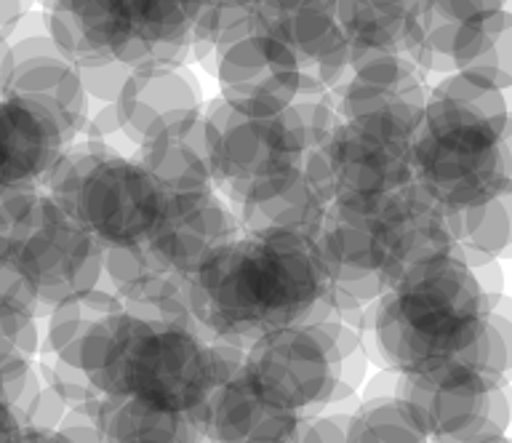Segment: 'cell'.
I'll return each instance as SVG.
<instances>
[{"label":"cell","mask_w":512,"mask_h":443,"mask_svg":"<svg viewBox=\"0 0 512 443\" xmlns=\"http://www.w3.org/2000/svg\"><path fill=\"white\" fill-rule=\"evenodd\" d=\"M507 3L510 0H422L424 54L419 67H422L424 78L430 73H454L451 62H448V41H451V33L459 25H464L467 19L507 9Z\"/></svg>","instance_id":"obj_29"},{"label":"cell","mask_w":512,"mask_h":443,"mask_svg":"<svg viewBox=\"0 0 512 443\" xmlns=\"http://www.w3.org/2000/svg\"><path fill=\"white\" fill-rule=\"evenodd\" d=\"M182 302L208 339L238 350L270 331L331 318L315 243L291 233H240L187 275Z\"/></svg>","instance_id":"obj_1"},{"label":"cell","mask_w":512,"mask_h":443,"mask_svg":"<svg viewBox=\"0 0 512 443\" xmlns=\"http://www.w3.org/2000/svg\"><path fill=\"white\" fill-rule=\"evenodd\" d=\"M366 366L358 329L326 318L259 337L243 350L240 371L272 403L312 417L358 393Z\"/></svg>","instance_id":"obj_6"},{"label":"cell","mask_w":512,"mask_h":443,"mask_svg":"<svg viewBox=\"0 0 512 443\" xmlns=\"http://www.w3.org/2000/svg\"><path fill=\"white\" fill-rule=\"evenodd\" d=\"M64 147L67 139L54 118L6 94L0 83V190H43Z\"/></svg>","instance_id":"obj_21"},{"label":"cell","mask_w":512,"mask_h":443,"mask_svg":"<svg viewBox=\"0 0 512 443\" xmlns=\"http://www.w3.org/2000/svg\"><path fill=\"white\" fill-rule=\"evenodd\" d=\"M70 409L59 395L48 385H43L32 401L27 417H24V427H43V430H56V425L62 422L64 411Z\"/></svg>","instance_id":"obj_35"},{"label":"cell","mask_w":512,"mask_h":443,"mask_svg":"<svg viewBox=\"0 0 512 443\" xmlns=\"http://www.w3.org/2000/svg\"><path fill=\"white\" fill-rule=\"evenodd\" d=\"M120 302L107 286H94V289L75 294L64 299L56 307L48 310L46 337H43V350L54 353L70 366H78V347L88 337V331L102 321L104 315L120 310Z\"/></svg>","instance_id":"obj_28"},{"label":"cell","mask_w":512,"mask_h":443,"mask_svg":"<svg viewBox=\"0 0 512 443\" xmlns=\"http://www.w3.org/2000/svg\"><path fill=\"white\" fill-rule=\"evenodd\" d=\"M43 3H46V0H43Z\"/></svg>","instance_id":"obj_39"},{"label":"cell","mask_w":512,"mask_h":443,"mask_svg":"<svg viewBox=\"0 0 512 443\" xmlns=\"http://www.w3.org/2000/svg\"><path fill=\"white\" fill-rule=\"evenodd\" d=\"M291 443H347L344 419L326 414V411L312 414V417H302Z\"/></svg>","instance_id":"obj_34"},{"label":"cell","mask_w":512,"mask_h":443,"mask_svg":"<svg viewBox=\"0 0 512 443\" xmlns=\"http://www.w3.org/2000/svg\"><path fill=\"white\" fill-rule=\"evenodd\" d=\"M0 259L11 265L48 315L102 281V246L46 193H0Z\"/></svg>","instance_id":"obj_8"},{"label":"cell","mask_w":512,"mask_h":443,"mask_svg":"<svg viewBox=\"0 0 512 443\" xmlns=\"http://www.w3.org/2000/svg\"><path fill=\"white\" fill-rule=\"evenodd\" d=\"M320 150L334 198H374L414 182L411 137L339 121Z\"/></svg>","instance_id":"obj_15"},{"label":"cell","mask_w":512,"mask_h":443,"mask_svg":"<svg viewBox=\"0 0 512 443\" xmlns=\"http://www.w3.org/2000/svg\"><path fill=\"white\" fill-rule=\"evenodd\" d=\"M203 0H112V59L134 67H179L192 54Z\"/></svg>","instance_id":"obj_17"},{"label":"cell","mask_w":512,"mask_h":443,"mask_svg":"<svg viewBox=\"0 0 512 443\" xmlns=\"http://www.w3.org/2000/svg\"><path fill=\"white\" fill-rule=\"evenodd\" d=\"M22 443H67L56 430H43V427H24Z\"/></svg>","instance_id":"obj_37"},{"label":"cell","mask_w":512,"mask_h":443,"mask_svg":"<svg viewBox=\"0 0 512 443\" xmlns=\"http://www.w3.org/2000/svg\"><path fill=\"white\" fill-rule=\"evenodd\" d=\"M480 443H510L507 435H499V438H488V441H480Z\"/></svg>","instance_id":"obj_38"},{"label":"cell","mask_w":512,"mask_h":443,"mask_svg":"<svg viewBox=\"0 0 512 443\" xmlns=\"http://www.w3.org/2000/svg\"><path fill=\"white\" fill-rule=\"evenodd\" d=\"M430 97L451 99V102L472 107V110H478V113L488 115V118H510L504 91L486 86V83L475 81V78H467L462 73L443 75L430 89Z\"/></svg>","instance_id":"obj_31"},{"label":"cell","mask_w":512,"mask_h":443,"mask_svg":"<svg viewBox=\"0 0 512 443\" xmlns=\"http://www.w3.org/2000/svg\"><path fill=\"white\" fill-rule=\"evenodd\" d=\"M347 443H432L398 395H376L344 419Z\"/></svg>","instance_id":"obj_30"},{"label":"cell","mask_w":512,"mask_h":443,"mask_svg":"<svg viewBox=\"0 0 512 443\" xmlns=\"http://www.w3.org/2000/svg\"><path fill=\"white\" fill-rule=\"evenodd\" d=\"M102 286L123 305L160 307L182 299L184 278L171 273L147 243L102 246Z\"/></svg>","instance_id":"obj_26"},{"label":"cell","mask_w":512,"mask_h":443,"mask_svg":"<svg viewBox=\"0 0 512 443\" xmlns=\"http://www.w3.org/2000/svg\"><path fill=\"white\" fill-rule=\"evenodd\" d=\"M112 110L123 139L142 147L195 121L203 110V94L195 75L187 73L184 65L134 67Z\"/></svg>","instance_id":"obj_18"},{"label":"cell","mask_w":512,"mask_h":443,"mask_svg":"<svg viewBox=\"0 0 512 443\" xmlns=\"http://www.w3.org/2000/svg\"><path fill=\"white\" fill-rule=\"evenodd\" d=\"M208 161L214 190L227 203L264 179L302 169L307 142L291 107L270 118H254L232 110L224 99L203 102Z\"/></svg>","instance_id":"obj_10"},{"label":"cell","mask_w":512,"mask_h":443,"mask_svg":"<svg viewBox=\"0 0 512 443\" xmlns=\"http://www.w3.org/2000/svg\"><path fill=\"white\" fill-rule=\"evenodd\" d=\"M243 233H291L315 238L328 201L302 169L264 179L230 203Z\"/></svg>","instance_id":"obj_22"},{"label":"cell","mask_w":512,"mask_h":443,"mask_svg":"<svg viewBox=\"0 0 512 443\" xmlns=\"http://www.w3.org/2000/svg\"><path fill=\"white\" fill-rule=\"evenodd\" d=\"M240 233L232 206L211 187L200 193L166 195V206L144 243L171 273L187 281V275Z\"/></svg>","instance_id":"obj_16"},{"label":"cell","mask_w":512,"mask_h":443,"mask_svg":"<svg viewBox=\"0 0 512 443\" xmlns=\"http://www.w3.org/2000/svg\"><path fill=\"white\" fill-rule=\"evenodd\" d=\"M192 417L203 443H291L302 422L259 393L240 369L219 379Z\"/></svg>","instance_id":"obj_19"},{"label":"cell","mask_w":512,"mask_h":443,"mask_svg":"<svg viewBox=\"0 0 512 443\" xmlns=\"http://www.w3.org/2000/svg\"><path fill=\"white\" fill-rule=\"evenodd\" d=\"M0 193H3V190H0Z\"/></svg>","instance_id":"obj_40"},{"label":"cell","mask_w":512,"mask_h":443,"mask_svg":"<svg viewBox=\"0 0 512 443\" xmlns=\"http://www.w3.org/2000/svg\"><path fill=\"white\" fill-rule=\"evenodd\" d=\"M334 14L350 46V67L376 57L422 65V0H334Z\"/></svg>","instance_id":"obj_20"},{"label":"cell","mask_w":512,"mask_h":443,"mask_svg":"<svg viewBox=\"0 0 512 443\" xmlns=\"http://www.w3.org/2000/svg\"><path fill=\"white\" fill-rule=\"evenodd\" d=\"M256 33L272 35L302 67L296 99H331L350 75V46L336 22L334 0H267Z\"/></svg>","instance_id":"obj_11"},{"label":"cell","mask_w":512,"mask_h":443,"mask_svg":"<svg viewBox=\"0 0 512 443\" xmlns=\"http://www.w3.org/2000/svg\"><path fill=\"white\" fill-rule=\"evenodd\" d=\"M0 83L11 97L46 110L62 129L67 145L83 134L88 97L78 67L59 54L48 30L0 43Z\"/></svg>","instance_id":"obj_12"},{"label":"cell","mask_w":512,"mask_h":443,"mask_svg":"<svg viewBox=\"0 0 512 443\" xmlns=\"http://www.w3.org/2000/svg\"><path fill=\"white\" fill-rule=\"evenodd\" d=\"M219 94L232 110L254 118L280 115L299 97L302 67L267 33H251L219 51L214 62Z\"/></svg>","instance_id":"obj_14"},{"label":"cell","mask_w":512,"mask_h":443,"mask_svg":"<svg viewBox=\"0 0 512 443\" xmlns=\"http://www.w3.org/2000/svg\"><path fill=\"white\" fill-rule=\"evenodd\" d=\"M454 254L467 267L502 259L512 243V193L448 211Z\"/></svg>","instance_id":"obj_27"},{"label":"cell","mask_w":512,"mask_h":443,"mask_svg":"<svg viewBox=\"0 0 512 443\" xmlns=\"http://www.w3.org/2000/svg\"><path fill=\"white\" fill-rule=\"evenodd\" d=\"M40 379H43V385H48L54 390L59 398H62L67 406H83V403L94 401L99 398V390L91 385V379L78 369V366H70V363H64L62 358H56L54 353H48V350H40Z\"/></svg>","instance_id":"obj_32"},{"label":"cell","mask_w":512,"mask_h":443,"mask_svg":"<svg viewBox=\"0 0 512 443\" xmlns=\"http://www.w3.org/2000/svg\"><path fill=\"white\" fill-rule=\"evenodd\" d=\"M342 121L411 137L430 89L424 73L403 57H376L350 67L347 81L331 94Z\"/></svg>","instance_id":"obj_13"},{"label":"cell","mask_w":512,"mask_h":443,"mask_svg":"<svg viewBox=\"0 0 512 443\" xmlns=\"http://www.w3.org/2000/svg\"><path fill=\"white\" fill-rule=\"evenodd\" d=\"M312 243L331 286V318L352 329L408 270L454 254L448 211L416 182L374 198H334Z\"/></svg>","instance_id":"obj_3"},{"label":"cell","mask_w":512,"mask_h":443,"mask_svg":"<svg viewBox=\"0 0 512 443\" xmlns=\"http://www.w3.org/2000/svg\"><path fill=\"white\" fill-rule=\"evenodd\" d=\"M80 83H83V91H86L88 102L94 99L99 105H115L123 83H126L131 67L118 62V59H110V62H99V65L80 67Z\"/></svg>","instance_id":"obj_33"},{"label":"cell","mask_w":512,"mask_h":443,"mask_svg":"<svg viewBox=\"0 0 512 443\" xmlns=\"http://www.w3.org/2000/svg\"><path fill=\"white\" fill-rule=\"evenodd\" d=\"M512 17L507 9L467 19L451 33L448 62L454 73L507 91L512 86Z\"/></svg>","instance_id":"obj_24"},{"label":"cell","mask_w":512,"mask_h":443,"mask_svg":"<svg viewBox=\"0 0 512 443\" xmlns=\"http://www.w3.org/2000/svg\"><path fill=\"white\" fill-rule=\"evenodd\" d=\"M136 161L150 171L168 195L200 193L214 187L211 161H208L206 131H203V110L195 121L184 123L147 145L136 147Z\"/></svg>","instance_id":"obj_25"},{"label":"cell","mask_w":512,"mask_h":443,"mask_svg":"<svg viewBox=\"0 0 512 443\" xmlns=\"http://www.w3.org/2000/svg\"><path fill=\"white\" fill-rule=\"evenodd\" d=\"M392 395L406 403L432 443H480L507 435L510 427L507 382L467 363L398 371Z\"/></svg>","instance_id":"obj_9"},{"label":"cell","mask_w":512,"mask_h":443,"mask_svg":"<svg viewBox=\"0 0 512 443\" xmlns=\"http://www.w3.org/2000/svg\"><path fill=\"white\" fill-rule=\"evenodd\" d=\"M43 190L99 246L142 243L168 195L134 155L88 137L64 147Z\"/></svg>","instance_id":"obj_7"},{"label":"cell","mask_w":512,"mask_h":443,"mask_svg":"<svg viewBox=\"0 0 512 443\" xmlns=\"http://www.w3.org/2000/svg\"><path fill=\"white\" fill-rule=\"evenodd\" d=\"M91 411L102 443H203L192 414L158 409L128 395H99Z\"/></svg>","instance_id":"obj_23"},{"label":"cell","mask_w":512,"mask_h":443,"mask_svg":"<svg viewBox=\"0 0 512 443\" xmlns=\"http://www.w3.org/2000/svg\"><path fill=\"white\" fill-rule=\"evenodd\" d=\"M496 299L456 254H440L368 302L358 323L360 342L368 361L392 371L464 361Z\"/></svg>","instance_id":"obj_4"},{"label":"cell","mask_w":512,"mask_h":443,"mask_svg":"<svg viewBox=\"0 0 512 443\" xmlns=\"http://www.w3.org/2000/svg\"><path fill=\"white\" fill-rule=\"evenodd\" d=\"M240 363L243 350L208 339L182 299L160 307L123 305L104 315L78 347V369L102 395H128L182 414L198 409Z\"/></svg>","instance_id":"obj_2"},{"label":"cell","mask_w":512,"mask_h":443,"mask_svg":"<svg viewBox=\"0 0 512 443\" xmlns=\"http://www.w3.org/2000/svg\"><path fill=\"white\" fill-rule=\"evenodd\" d=\"M24 422L8 403L0 401V443H22Z\"/></svg>","instance_id":"obj_36"},{"label":"cell","mask_w":512,"mask_h":443,"mask_svg":"<svg viewBox=\"0 0 512 443\" xmlns=\"http://www.w3.org/2000/svg\"><path fill=\"white\" fill-rule=\"evenodd\" d=\"M414 182L446 211L512 193L510 118L430 97L411 134Z\"/></svg>","instance_id":"obj_5"}]
</instances>
